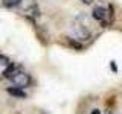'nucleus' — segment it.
Here are the masks:
<instances>
[{
	"label": "nucleus",
	"instance_id": "nucleus-10",
	"mask_svg": "<svg viewBox=\"0 0 122 114\" xmlns=\"http://www.w3.org/2000/svg\"><path fill=\"white\" fill-rule=\"evenodd\" d=\"M110 67H112V70L117 71V67H116V64H114V61H112V62H110Z\"/></svg>",
	"mask_w": 122,
	"mask_h": 114
},
{
	"label": "nucleus",
	"instance_id": "nucleus-2",
	"mask_svg": "<svg viewBox=\"0 0 122 114\" xmlns=\"http://www.w3.org/2000/svg\"><path fill=\"white\" fill-rule=\"evenodd\" d=\"M84 20H86V15H79L75 21V26H73V30H75L76 37H78L79 40H87V38L90 37L89 24L84 23Z\"/></svg>",
	"mask_w": 122,
	"mask_h": 114
},
{
	"label": "nucleus",
	"instance_id": "nucleus-9",
	"mask_svg": "<svg viewBox=\"0 0 122 114\" xmlns=\"http://www.w3.org/2000/svg\"><path fill=\"white\" fill-rule=\"evenodd\" d=\"M69 43H70V46L72 47H75V49H82V46L78 43V41H73V40H70V38H69Z\"/></svg>",
	"mask_w": 122,
	"mask_h": 114
},
{
	"label": "nucleus",
	"instance_id": "nucleus-12",
	"mask_svg": "<svg viewBox=\"0 0 122 114\" xmlns=\"http://www.w3.org/2000/svg\"><path fill=\"white\" fill-rule=\"evenodd\" d=\"M108 114H110V113H108Z\"/></svg>",
	"mask_w": 122,
	"mask_h": 114
},
{
	"label": "nucleus",
	"instance_id": "nucleus-1",
	"mask_svg": "<svg viewBox=\"0 0 122 114\" xmlns=\"http://www.w3.org/2000/svg\"><path fill=\"white\" fill-rule=\"evenodd\" d=\"M92 17L95 18V20H98V21H101L104 26H108L110 23L113 21V18H114V15H113V6L110 5V6H95L93 8V11H92Z\"/></svg>",
	"mask_w": 122,
	"mask_h": 114
},
{
	"label": "nucleus",
	"instance_id": "nucleus-7",
	"mask_svg": "<svg viewBox=\"0 0 122 114\" xmlns=\"http://www.w3.org/2000/svg\"><path fill=\"white\" fill-rule=\"evenodd\" d=\"M21 2H23V0H2L3 6H6V8H14V6H18Z\"/></svg>",
	"mask_w": 122,
	"mask_h": 114
},
{
	"label": "nucleus",
	"instance_id": "nucleus-3",
	"mask_svg": "<svg viewBox=\"0 0 122 114\" xmlns=\"http://www.w3.org/2000/svg\"><path fill=\"white\" fill-rule=\"evenodd\" d=\"M20 11L28 17H38L40 15V11H38L37 2L35 0H23V2L18 5Z\"/></svg>",
	"mask_w": 122,
	"mask_h": 114
},
{
	"label": "nucleus",
	"instance_id": "nucleus-8",
	"mask_svg": "<svg viewBox=\"0 0 122 114\" xmlns=\"http://www.w3.org/2000/svg\"><path fill=\"white\" fill-rule=\"evenodd\" d=\"M0 64H2V66H9V59L6 58V56H3V55H0Z\"/></svg>",
	"mask_w": 122,
	"mask_h": 114
},
{
	"label": "nucleus",
	"instance_id": "nucleus-11",
	"mask_svg": "<svg viewBox=\"0 0 122 114\" xmlns=\"http://www.w3.org/2000/svg\"><path fill=\"white\" fill-rule=\"evenodd\" d=\"M90 114H101V111H99V109H93Z\"/></svg>",
	"mask_w": 122,
	"mask_h": 114
},
{
	"label": "nucleus",
	"instance_id": "nucleus-6",
	"mask_svg": "<svg viewBox=\"0 0 122 114\" xmlns=\"http://www.w3.org/2000/svg\"><path fill=\"white\" fill-rule=\"evenodd\" d=\"M8 93H9L11 96H14V97H20V99L26 97V93L21 88H18V87H9V88H8Z\"/></svg>",
	"mask_w": 122,
	"mask_h": 114
},
{
	"label": "nucleus",
	"instance_id": "nucleus-5",
	"mask_svg": "<svg viewBox=\"0 0 122 114\" xmlns=\"http://www.w3.org/2000/svg\"><path fill=\"white\" fill-rule=\"evenodd\" d=\"M18 70H20V68H18V67H15V64H9V66L6 67V70L3 71V76H5L6 79H11V78H12V76H14L15 73H17Z\"/></svg>",
	"mask_w": 122,
	"mask_h": 114
},
{
	"label": "nucleus",
	"instance_id": "nucleus-4",
	"mask_svg": "<svg viewBox=\"0 0 122 114\" xmlns=\"http://www.w3.org/2000/svg\"><path fill=\"white\" fill-rule=\"evenodd\" d=\"M11 81L14 82V85L15 87H18V88H25V87H28L29 84H30V76L28 73H25V71H21V70H18L17 73H15L12 78H11Z\"/></svg>",
	"mask_w": 122,
	"mask_h": 114
}]
</instances>
